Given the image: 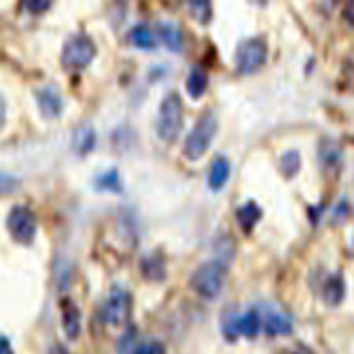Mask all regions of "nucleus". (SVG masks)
Here are the masks:
<instances>
[{
  "label": "nucleus",
  "instance_id": "1",
  "mask_svg": "<svg viewBox=\"0 0 354 354\" xmlns=\"http://www.w3.org/2000/svg\"><path fill=\"white\" fill-rule=\"evenodd\" d=\"M184 127V104L175 91L164 95L158 115V136L164 142H175Z\"/></svg>",
  "mask_w": 354,
  "mask_h": 354
},
{
  "label": "nucleus",
  "instance_id": "2",
  "mask_svg": "<svg viewBox=\"0 0 354 354\" xmlns=\"http://www.w3.org/2000/svg\"><path fill=\"white\" fill-rule=\"evenodd\" d=\"M219 122L213 113H204L197 120V124L193 127V131L188 133V138L184 142V155L188 160H199L202 155L210 149L215 136H217Z\"/></svg>",
  "mask_w": 354,
  "mask_h": 354
},
{
  "label": "nucleus",
  "instance_id": "3",
  "mask_svg": "<svg viewBox=\"0 0 354 354\" xmlns=\"http://www.w3.org/2000/svg\"><path fill=\"white\" fill-rule=\"evenodd\" d=\"M224 281H226V268H224V263H219V261H208L204 266H199L191 277L193 290L204 299L219 297Z\"/></svg>",
  "mask_w": 354,
  "mask_h": 354
},
{
  "label": "nucleus",
  "instance_id": "4",
  "mask_svg": "<svg viewBox=\"0 0 354 354\" xmlns=\"http://www.w3.org/2000/svg\"><path fill=\"white\" fill-rule=\"evenodd\" d=\"M95 42L84 36V33H77V36H71L64 42L62 49V66L69 71H80L84 66H88L95 58Z\"/></svg>",
  "mask_w": 354,
  "mask_h": 354
},
{
  "label": "nucleus",
  "instance_id": "5",
  "mask_svg": "<svg viewBox=\"0 0 354 354\" xmlns=\"http://www.w3.org/2000/svg\"><path fill=\"white\" fill-rule=\"evenodd\" d=\"M268 60V42L263 38H248L239 44V49L235 53V64L237 71L243 75L257 73L261 66Z\"/></svg>",
  "mask_w": 354,
  "mask_h": 354
},
{
  "label": "nucleus",
  "instance_id": "6",
  "mask_svg": "<svg viewBox=\"0 0 354 354\" xmlns=\"http://www.w3.org/2000/svg\"><path fill=\"white\" fill-rule=\"evenodd\" d=\"M7 228L18 243H31L36 237V217L25 206H14L7 217Z\"/></svg>",
  "mask_w": 354,
  "mask_h": 354
},
{
  "label": "nucleus",
  "instance_id": "7",
  "mask_svg": "<svg viewBox=\"0 0 354 354\" xmlns=\"http://www.w3.org/2000/svg\"><path fill=\"white\" fill-rule=\"evenodd\" d=\"M129 315H131V297L127 290H122V288H115V290H111V295L106 297L104 301V308H102V317L109 326H124L129 321Z\"/></svg>",
  "mask_w": 354,
  "mask_h": 354
},
{
  "label": "nucleus",
  "instance_id": "8",
  "mask_svg": "<svg viewBox=\"0 0 354 354\" xmlns=\"http://www.w3.org/2000/svg\"><path fill=\"white\" fill-rule=\"evenodd\" d=\"M60 315H62V330L69 341H75L80 337V330H82V319H80V310L73 301L64 299L62 306H60Z\"/></svg>",
  "mask_w": 354,
  "mask_h": 354
},
{
  "label": "nucleus",
  "instance_id": "9",
  "mask_svg": "<svg viewBox=\"0 0 354 354\" xmlns=\"http://www.w3.org/2000/svg\"><path fill=\"white\" fill-rule=\"evenodd\" d=\"M36 97H38V109L42 111L44 118H58L62 113V97L60 93L55 91L51 86H42L36 91Z\"/></svg>",
  "mask_w": 354,
  "mask_h": 354
},
{
  "label": "nucleus",
  "instance_id": "10",
  "mask_svg": "<svg viewBox=\"0 0 354 354\" xmlns=\"http://www.w3.org/2000/svg\"><path fill=\"white\" fill-rule=\"evenodd\" d=\"M230 177V164L226 158H215L213 164H210V173H208V186L210 191H221V188L226 186Z\"/></svg>",
  "mask_w": 354,
  "mask_h": 354
},
{
  "label": "nucleus",
  "instance_id": "11",
  "mask_svg": "<svg viewBox=\"0 0 354 354\" xmlns=\"http://www.w3.org/2000/svg\"><path fill=\"white\" fill-rule=\"evenodd\" d=\"M266 332H268L270 337H279V335H290L292 332V321L288 315L283 313H274V310H268V315H266Z\"/></svg>",
  "mask_w": 354,
  "mask_h": 354
},
{
  "label": "nucleus",
  "instance_id": "12",
  "mask_svg": "<svg viewBox=\"0 0 354 354\" xmlns=\"http://www.w3.org/2000/svg\"><path fill=\"white\" fill-rule=\"evenodd\" d=\"M235 330L239 332V335H243V337L254 339V337L259 335V330H261V315L257 313V310H248L246 315H241L235 321Z\"/></svg>",
  "mask_w": 354,
  "mask_h": 354
},
{
  "label": "nucleus",
  "instance_id": "13",
  "mask_svg": "<svg viewBox=\"0 0 354 354\" xmlns=\"http://www.w3.org/2000/svg\"><path fill=\"white\" fill-rule=\"evenodd\" d=\"M160 38L164 42L166 49H171L175 53H180L184 47V36H182V29L173 25V22H162L160 25Z\"/></svg>",
  "mask_w": 354,
  "mask_h": 354
},
{
  "label": "nucleus",
  "instance_id": "14",
  "mask_svg": "<svg viewBox=\"0 0 354 354\" xmlns=\"http://www.w3.org/2000/svg\"><path fill=\"white\" fill-rule=\"evenodd\" d=\"M259 219H261V208L254 204V202H246L243 206L237 208V221H239L241 230L250 232Z\"/></svg>",
  "mask_w": 354,
  "mask_h": 354
},
{
  "label": "nucleus",
  "instance_id": "15",
  "mask_svg": "<svg viewBox=\"0 0 354 354\" xmlns=\"http://www.w3.org/2000/svg\"><path fill=\"white\" fill-rule=\"evenodd\" d=\"M97 144V136H95V129L91 127H82L75 131V138H73V149L80 153V155H88Z\"/></svg>",
  "mask_w": 354,
  "mask_h": 354
},
{
  "label": "nucleus",
  "instance_id": "16",
  "mask_svg": "<svg viewBox=\"0 0 354 354\" xmlns=\"http://www.w3.org/2000/svg\"><path fill=\"white\" fill-rule=\"evenodd\" d=\"M129 40L136 44L138 49H144V51L155 49V33H153V29L144 27V25L133 27L131 33H129Z\"/></svg>",
  "mask_w": 354,
  "mask_h": 354
},
{
  "label": "nucleus",
  "instance_id": "17",
  "mask_svg": "<svg viewBox=\"0 0 354 354\" xmlns=\"http://www.w3.org/2000/svg\"><path fill=\"white\" fill-rule=\"evenodd\" d=\"M206 86H208V75H206V71H202L197 66V69H193L191 75H188L186 91L191 97H202L206 93Z\"/></svg>",
  "mask_w": 354,
  "mask_h": 354
},
{
  "label": "nucleus",
  "instance_id": "18",
  "mask_svg": "<svg viewBox=\"0 0 354 354\" xmlns=\"http://www.w3.org/2000/svg\"><path fill=\"white\" fill-rule=\"evenodd\" d=\"M343 295H346V286H343V279H341L339 274H332L330 279L326 281V288H324L326 301L332 304V306H339L343 301Z\"/></svg>",
  "mask_w": 354,
  "mask_h": 354
},
{
  "label": "nucleus",
  "instance_id": "19",
  "mask_svg": "<svg viewBox=\"0 0 354 354\" xmlns=\"http://www.w3.org/2000/svg\"><path fill=\"white\" fill-rule=\"evenodd\" d=\"M281 171L286 177H292L299 173V169H301V155H299V151H286L281 155Z\"/></svg>",
  "mask_w": 354,
  "mask_h": 354
},
{
  "label": "nucleus",
  "instance_id": "20",
  "mask_svg": "<svg viewBox=\"0 0 354 354\" xmlns=\"http://www.w3.org/2000/svg\"><path fill=\"white\" fill-rule=\"evenodd\" d=\"M97 186L102 188V191H115V193H120V191H122V184H120V175H118V171H115V169H111V171H106L102 177H97Z\"/></svg>",
  "mask_w": 354,
  "mask_h": 354
},
{
  "label": "nucleus",
  "instance_id": "21",
  "mask_svg": "<svg viewBox=\"0 0 354 354\" xmlns=\"http://www.w3.org/2000/svg\"><path fill=\"white\" fill-rule=\"evenodd\" d=\"M191 9H193V16L199 22H208L210 16H213V5H210V0H191Z\"/></svg>",
  "mask_w": 354,
  "mask_h": 354
},
{
  "label": "nucleus",
  "instance_id": "22",
  "mask_svg": "<svg viewBox=\"0 0 354 354\" xmlns=\"http://www.w3.org/2000/svg\"><path fill=\"white\" fill-rule=\"evenodd\" d=\"M136 330H129L124 337H122V343H120V354H133L136 352Z\"/></svg>",
  "mask_w": 354,
  "mask_h": 354
},
{
  "label": "nucleus",
  "instance_id": "23",
  "mask_svg": "<svg viewBox=\"0 0 354 354\" xmlns=\"http://www.w3.org/2000/svg\"><path fill=\"white\" fill-rule=\"evenodd\" d=\"M133 354H164V348H162V343L151 341V343H142V346H138Z\"/></svg>",
  "mask_w": 354,
  "mask_h": 354
},
{
  "label": "nucleus",
  "instance_id": "24",
  "mask_svg": "<svg viewBox=\"0 0 354 354\" xmlns=\"http://www.w3.org/2000/svg\"><path fill=\"white\" fill-rule=\"evenodd\" d=\"M25 7L31 14H44L51 7V0H25Z\"/></svg>",
  "mask_w": 354,
  "mask_h": 354
},
{
  "label": "nucleus",
  "instance_id": "25",
  "mask_svg": "<svg viewBox=\"0 0 354 354\" xmlns=\"http://www.w3.org/2000/svg\"><path fill=\"white\" fill-rule=\"evenodd\" d=\"M16 186H18V180H16V177L0 173V193H11Z\"/></svg>",
  "mask_w": 354,
  "mask_h": 354
},
{
  "label": "nucleus",
  "instance_id": "26",
  "mask_svg": "<svg viewBox=\"0 0 354 354\" xmlns=\"http://www.w3.org/2000/svg\"><path fill=\"white\" fill-rule=\"evenodd\" d=\"M335 221H343V219H348L350 217V204H346V202H341L339 206H337V210H335Z\"/></svg>",
  "mask_w": 354,
  "mask_h": 354
},
{
  "label": "nucleus",
  "instance_id": "27",
  "mask_svg": "<svg viewBox=\"0 0 354 354\" xmlns=\"http://www.w3.org/2000/svg\"><path fill=\"white\" fill-rule=\"evenodd\" d=\"M0 354H14V348H11V341L0 337Z\"/></svg>",
  "mask_w": 354,
  "mask_h": 354
},
{
  "label": "nucleus",
  "instance_id": "28",
  "mask_svg": "<svg viewBox=\"0 0 354 354\" xmlns=\"http://www.w3.org/2000/svg\"><path fill=\"white\" fill-rule=\"evenodd\" d=\"M346 20L350 25H354V0H348V7H346Z\"/></svg>",
  "mask_w": 354,
  "mask_h": 354
},
{
  "label": "nucleus",
  "instance_id": "29",
  "mask_svg": "<svg viewBox=\"0 0 354 354\" xmlns=\"http://www.w3.org/2000/svg\"><path fill=\"white\" fill-rule=\"evenodd\" d=\"M5 118H7V104H5L3 95H0V129H3V124H5Z\"/></svg>",
  "mask_w": 354,
  "mask_h": 354
}]
</instances>
